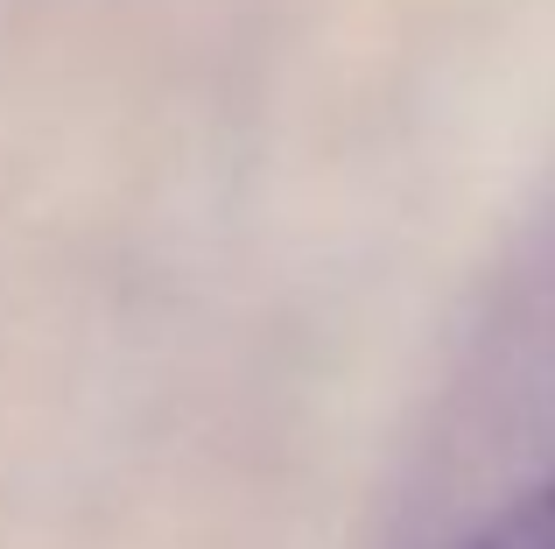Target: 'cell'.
I'll use <instances>...</instances> for the list:
<instances>
[{"label":"cell","mask_w":555,"mask_h":549,"mask_svg":"<svg viewBox=\"0 0 555 549\" xmlns=\"http://www.w3.org/2000/svg\"><path fill=\"white\" fill-rule=\"evenodd\" d=\"M450 549H555V480L506 500L500 514H486L472 536H457Z\"/></svg>","instance_id":"obj_1"}]
</instances>
